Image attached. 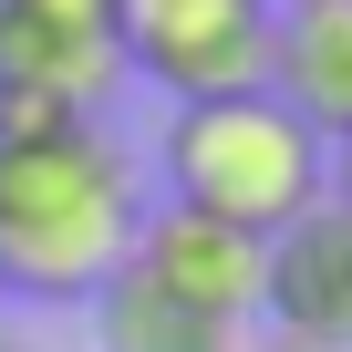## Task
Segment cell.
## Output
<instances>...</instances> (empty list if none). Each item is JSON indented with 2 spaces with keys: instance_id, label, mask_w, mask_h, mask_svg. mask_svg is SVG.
<instances>
[{
  "instance_id": "1",
  "label": "cell",
  "mask_w": 352,
  "mask_h": 352,
  "mask_svg": "<svg viewBox=\"0 0 352 352\" xmlns=\"http://www.w3.org/2000/svg\"><path fill=\"white\" fill-rule=\"evenodd\" d=\"M135 145L104 114L0 104V290L11 300H94L145 228Z\"/></svg>"
},
{
  "instance_id": "2",
  "label": "cell",
  "mask_w": 352,
  "mask_h": 352,
  "mask_svg": "<svg viewBox=\"0 0 352 352\" xmlns=\"http://www.w3.org/2000/svg\"><path fill=\"white\" fill-rule=\"evenodd\" d=\"M155 187L166 208H197L218 228L280 239L331 197V145L259 83V94H208V104H166L155 135Z\"/></svg>"
},
{
  "instance_id": "3",
  "label": "cell",
  "mask_w": 352,
  "mask_h": 352,
  "mask_svg": "<svg viewBox=\"0 0 352 352\" xmlns=\"http://www.w3.org/2000/svg\"><path fill=\"white\" fill-rule=\"evenodd\" d=\"M270 32H280V0H114V52L166 104L259 94L270 83Z\"/></svg>"
},
{
  "instance_id": "4",
  "label": "cell",
  "mask_w": 352,
  "mask_h": 352,
  "mask_svg": "<svg viewBox=\"0 0 352 352\" xmlns=\"http://www.w3.org/2000/svg\"><path fill=\"white\" fill-rule=\"evenodd\" d=\"M135 280H155L166 300H187L197 321H228V331H259V290H270V239L249 228H218L197 208H145L135 249H124Z\"/></svg>"
},
{
  "instance_id": "5",
  "label": "cell",
  "mask_w": 352,
  "mask_h": 352,
  "mask_svg": "<svg viewBox=\"0 0 352 352\" xmlns=\"http://www.w3.org/2000/svg\"><path fill=\"white\" fill-rule=\"evenodd\" d=\"M259 331L300 342V352H352V208H311L270 239V290H259Z\"/></svg>"
},
{
  "instance_id": "6",
  "label": "cell",
  "mask_w": 352,
  "mask_h": 352,
  "mask_svg": "<svg viewBox=\"0 0 352 352\" xmlns=\"http://www.w3.org/2000/svg\"><path fill=\"white\" fill-rule=\"evenodd\" d=\"M114 83H124L114 32H73V21H21V11H0V104L104 114Z\"/></svg>"
},
{
  "instance_id": "7",
  "label": "cell",
  "mask_w": 352,
  "mask_h": 352,
  "mask_svg": "<svg viewBox=\"0 0 352 352\" xmlns=\"http://www.w3.org/2000/svg\"><path fill=\"white\" fill-rule=\"evenodd\" d=\"M270 94L331 145L352 135V0H280L270 32Z\"/></svg>"
},
{
  "instance_id": "8",
  "label": "cell",
  "mask_w": 352,
  "mask_h": 352,
  "mask_svg": "<svg viewBox=\"0 0 352 352\" xmlns=\"http://www.w3.org/2000/svg\"><path fill=\"white\" fill-rule=\"evenodd\" d=\"M94 352H239L249 331H228V321H197L187 300H166L155 280H135V270H114L94 300Z\"/></svg>"
},
{
  "instance_id": "9",
  "label": "cell",
  "mask_w": 352,
  "mask_h": 352,
  "mask_svg": "<svg viewBox=\"0 0 352 352\" xmlns=\"http://www.w3.org/2000/svg\"><path fill=\"white\" fill-rule=\"evenodd\" d=\"M21 21H73V32H114V0H0Z\"/></svg>"
},
{
  "instance_id": "10",
  "label": "cell",
  "mask_w": 352,
  "mask_h": 352,
  "mask_svg": "<svg viewBox=\"0 0 352 352\" xmlns=\"http://www.w3.org/2000/svg\"><path fill=\"white\" fill-rule=\"evenodd\" d=\"M331 208H352V135H331Z\"/></svg>"
},
{
  "instance_id": "11",
  "label": "cell",
  "mask_w": 352,
  "mask_h": 352,
  "mask_svg": "<svg viewBox=\"0 0 352 352\" xmlns=\"http://www.w3.org/2000/svg\"><path fill=\"white\" fill-rule=\"evenodd\" d=\"M239 352H300V342H280V331H249V342H239Z\"/></svg>"
},
{
  "instance_id": "12",
  "label": "cell",
  "mask_w": 352,
  "mask_h": 352,
  "mask_svg": "<svg viewBox=\"0 0 352 352\" xmlns=\"http://www.w3.org/2000/svg\"><path fill=\"white\" fill-rule=\"evenodd\" d=\"M0 352H21V342H0Z\"/></svg>"
}]
</instances>
